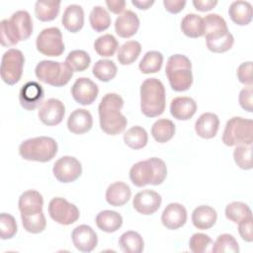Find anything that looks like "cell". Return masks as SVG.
<instances>
[{
	"mask_svg": "<svg viewBox=\"0 0 253 253\" xmlns=\"http://www.w3.org/2000/svg\"><path fill=\"white\" fill-rule=\"evenodd\" d=\"M211 251L213 253H222V252L238 253L239 246L236 239L233 237V235L228 233H223L216 238V240L212 245Z\"/></svg>",
	"mask_w": 253,
	"mask_h": 253,
	"instance_id": "42",
	"label": "cell"
},
{
	"mask_svg": "<svg viewBox=\"0 0 253 253\" xmlns=\"http://www.w3.org/2000/svg\"><path fill=\"white\" fill-rule=\"evenodd\" d=\"M57 153V142L49 136H37L24 140L19 146V154L25 160L48 162Z\"/></svg>",
	"mask_w": 253,
	"mask_h": 253,
	"instance_id": "6",
	"label": "cell"
},
{
	"mask_svg": "<svg viewBox=\"0 0 253 253\" xmlns=\"http://www.w3.org/2000/svg\"><path fill=\"white\" fill-rule=\"evenodd\" d=\"M65 63L71 68L73 72H81L89 67L91 63V57L86 51L75 49L68 53L65 58Z\"/></svg>",
	"mask_w": 253,
	"mask_h": 253,
	"instance_id": "40",
	"label": "cell"
},
{
	"mask_svg": "<svg viewBox=\"0 0 253 253\" xmlns=\"http://www.w3.org/2000/svg\"><path fill=\"white\" fill-rule=\"evenodd\" d=\"M176 127L174 123L168 119H160L151 126V134L153 138L160 143L169 141L175 134Z\"/></svg>",
	"mask_w": 253,
	"mask_h": 253,
	"instance_id": "32",
	"label": "cell"
},
{
	"mask_svg": "<svg viewBox=\"0 0 253 253\" xmlns=\"http://www.w3.org/2000/svg\"><path fill=\"white\" fill-rule=\"evenodd\" d=\"M37 78L48 85L62 87L66 85L73 76V71L65 62L53 60H42L35 69Z\"/></svg>",
	"mask_w": 253,
	"mask_h": 253,
	"instance_id": "7",
	"label": "cell"
},
{
	"mask_svg": "<svg viewBox=\"0 0 253 253\" xmlns=\"http://www.w3.org/2000/svg\"><path fill=\"white\" fill-rule=\"evenodd\" d=\"M93 118L89 111L85 109H76L68 117L67 127L74 134H82L91 129Z\"/></svg>",
	"mask_w": 253,
	"mask_h": 253,
	"instance_id": "22",
	"label": "cell"
},
{
	"mask_svg": "<svg viewBox=\"0 0 253 253\" xmlns=\"http://www.w3.org/2000/svg\"><path fill=\"white\" fill-rule=\"evenodd\" d=\"M206 42H212L225 37L229 31L225 20L218 14H209L203 18Z\"/></svg>",
	"mask_w": 253,
	"mask_h": 253,
	"instance_id": "18",
	"label": "cell"
},
{
	"mask_svg": "<svg viewBox=\"0 0 253 253\" xmlns=\"http://www.w3.org/2000/svg\"><path fill=\"white\" fill-rule=\"evenodd\" d=\"M17 222L13 215L2 212L0 214V237L1 239H10L17 233Z\"/></svg>",
	"mask_w": 253,
	"mask_h": 253,
	"instance_id": "45",
	"label": "cell"
},
{
	"mask_svg": "<svg viewBox=\"0 0 253 253\" xmlns=\"http://www.w3.org/2000/svg\"><path fill=\"white\" fill-rule=\"evenodd\" d=\"M219 127V119L213 113H204L195 123L196 133L202 138H212Z\"/></svg>",
	"mask_w": 253,
	"mask_h": 253,
	"instance_id": "24",
	"label": "cell"
},
{
	"mask_svg": "<svg viewBox=\"0 0 253 253\" xmlns=\"http://www.w3.org/2000/svg\"><path fill=\"white\" fill-rule=\"evenodd\" d=\"M252 144H239L233 151L236 165L243 170L252 169Z\"/></svg>",
	"mask_w": 253,
	"mask_h": 253,
	"instance_id": "43",
	"label": "cell"
},
{
	"mask_svg": "<svg viewBox=\"0 0 253 253\" xmlns=\"http://www.w3.org/2000/svg\"><path fill=\"white\" fill-rule=\"evenodd\" d=\"M44 97V91L41 84L36 81L25 83L19 93L20 105L28 111H33L40 106Z\"/></svg>",
	"mask_w": 253,
	"mask_h": 253,
	"instance_id": "16",
	"label": "cell"
},
{
	"mask_svg": "<svg viewBox=\"0 0 253 253\" xmlns=\"http://www.w3.org/2000/svg\"><path fill=\"white\" fill-rule=\"evenodd\" d=\"M163 5L165 7V10L168 11L169 13L177 14L184 9L186 5V1L185 0H164Z\"/></svg>",
	"mask_w": 253,
	"mask_h": 253,
	"instance_id": "51",
	"label": "cell"
},
{
	"mask_svg": "<svg viewBox=\"0 0 253 253\" xmlns=\"http://www.w3.org/2000/svg\"><path fill=\"white\" fill-rule=\"evenodd\" d=\"M197 111V103L190 97H176L171 101L170 113L179 121L190 120Z\"/></svg>",
	"mask_w": 253,
	"mask_h": 253,
	"instance_id": "23",
	"label": "cell"
},
{
	"mask_svg": "<svg viewBox=\"0 0 253 253\" xmlns=\"http://www.w3.org/2000/svg\"><path fill=\"white\" fill-rule=\"evenodd\" d=\"M33 33V21L29 12H15L9 20L0 23V42L3 46L16 45L19 42L28 40Z\"/></svg>",
	"mask_w": 253,
	"mask_h": 253,
	"instance_id": "2",
	"label": "cell"
},
{
	"mask_svg": "<svg viewBox=\"0 0 253 253\" xmlns=\"http://www.w3.org/2000/svg\"><path fill=\"white\" fill-rule=\"evenodd\" d=\"M61 23L70 33L79 32L84 25V11L80 5H68L62 15Z\"/></svg>",
	"mask_w": 253,
	"mask_h": 253,
	"instance_id": "25",
	"label": "cell"
},
{
	"mask_svg": "<svg viewBox=\"0 0 253 253\" xmlns=\"http://www.w3.org/2000/svg\"><path fill=\"white\" fill-rule=\"evenodd\" d=\"M65 115L64 104L55 98H50L44 101L39 110V119L48 126L60 124Z\"/></svg>",
	"mask_w": 253,
	"mask_h": 253,
	"instance_id": "14",
	"label": "cell"
},
{
	"mask_svg": "<svg viewBox=\"0 0 253 253\" xmlns=\"http://www.w3.org/2000/svg\"><path fill=\"white\" fill-rule=\"evenodd\" d=\"M181 31L185 36L192 39L204 36L203 18L197 14H187L182 19Z\"/></svg>",
	"mask_w": 253,
	"mask_h": 253,
	"instance_id": "31",
	"label": "cell"
},
{
	"mask_svg": "<svg viewBox=\"0 0 253 253\" xmlns=\"http://www.w3.org/2000/svg\"><path fill=\"white\" fill-rule=\"evenodd\" d=\"M163 63V55L157 50L147 51L138 64L139 70L144 74L158 72Z\"/></svg>",
	"mask_w": 253,
	"mask_h": 253,
	"instance_id": "36",
	"label": "cell"
},
{
	"mask_svg": "<svg viewBox=\"0 0 253 253\" xmlns=\"http://www.w3.org/2000/svg\"><path fill=\"white\" fill-rule=\"evenodd\" d=\"M166 105L165 88L157 78H148L140 86V110L147 118L160 116Z\"/></svg>",
	"mask_w": 253,
	"mask_h": 253,
	"instance_id": "4",
	"label": "cell"
},
{
	"mask_svg": "<svg viewBox=\"0 0 253 253\" xmlns=\"http://www.w3.org/2000/svg\"><path fill=\"white\" fill-rule=\"evenodd\" d=\"M60 9V1H37L35 4V14L38 20L49 22L54 20Z\"/></svg>",
	"mask_w": 253,
	"mask_h": 253,
	"instance_id": "33",
	"label": "cell"
},
{
	"mask_svg": "<svg viewBox=\"0 0 253 253\" xmlns=\"http://www.w3.org/2000/svg\"><path fill=\"white\" fill-rule=\"evenodd\" d=\"M117 65L109 59H100L93 65V75L103 82H109L117 75Z\"/></svg>",
	"mask_w": 253,
	"mask_h": 253,
	"instance_id": "38",
	"label": "cell"
},
{
	"mask_svg": "<svg viewBox=\"0 0 253 253\" xmlns=\"http://www.w3.org/2000/svg\"><path fill=\"white\" fill-rule=\"evenodd\" d=\"M131 196L130 188L124 182H115L106 190V201L113 207H121L128 202Z\"/></svg>",
	"mask_w": 253,
	"mask_h": 253,
	"instance_id": "26",
	"label": "cell"
},
{
	"mask_svg": "<svg viewBox=\"0 0 253 253\" xmlns=\"http://www.w3.org/2000/svg\"><path fill=\"white\" fill-rule=\"evenodd\" d=\"M96 225L102 231L112 233L121 228L123 224L122 215L115 211H102L96 216Z\"/></svg>",
	"mask_w": 253,
	"mask_h": 253,
	"instance_id": "29",
	"label": "cell"
},
{
	"mask_svg": "<svg viewBox=\"0 0 253 253\" xmlns=\"http://www.w3.org/2000/svg\"><path fill=\"white\" fill-rule=\"evenodd\" d=\"M212 243L211 238L204 233H194L189 240L190 250L194 253H203Z\"/></svg>",
	"mask_w": 253,
	"mask_h": 253,
	"instance_id": "46",
	"label": "cell"
},
{
	"mask_svg": "<svg viewBox=\"0 0 253 253\" xmlns=\"http://www.w3.org/2000/svg\"><path fill=\"white\" fill-rule=\"evenodd\" d=\"M52 172L57 181L71 183L77 180L82 173V166L78 159L73 156H62L55 161Z\"/></svg>",
	"mask_w": 253,
	"mask_h": 253,
	"instance_id": "12",
	"label": "cell"
},
{
	"mask_svg": "<svg viewBox=\"0 0 253 253\" xmlns=\"http://www.w3.org/2000/svg\"><path fill=\"white\" fill-rule=\"evenodd\" d=\"M119 245L125 253H140L143 251L144 241L138 232L128 230L121 235Z\"/></svg>",
	"mask_w": 253,
	"mask_h": 253,
	"instance_id": "30",
	"label": "cell"
},
{
	"mask_svg": "<svg viewBox=\"0 0 253 253\" xmlns=\"http://www.w3.org/2000/svg\"><path fill=\"white\" fill-rule=\"evenodd\" d=\"M161 221L166 228L171 230L182 227L187 221V211L185 207L179 203L169 204L162 212Z\"/></svg>",
	"mask_w": 253,
	"mask_h": 253,
	"instance_id": "20",
	"label": "cell"
},
{
	"mask_svg": "<svg viewBox=\"0 0 253 253\" xmlns=\"http://www.w3.org/2000/svg\"><path fill=\"white\" fill-rule=\"evenodd\" d=\"M131 4L140 10H147L154 4V1L153 0H142V1L141 0H131Z\"/></svg>",
	"mask_w": 253,
	"mask_h": 253,
	"instance_id": "54",
	"label": "cell"
},
{
	"mask_svg": "<svg viewBox=\"0 0 253 253\" xmlns=\"http://www.w3.org/2000/svg\"><path fill=\"white\" fill-rule=\"evenodd\" d=\"M165 73L171 88L176 92L186 91L193 84L192 63L186 55H171L167 60Z\"/></svg>",
	"mask_w": 253,
	"mask_h": 253,
	"instance_id": "5",
	"label": "cell"
},
{
	"mask_svg": "<svg viewBox=\"0 0 253 253\" xmlns=\"http://www.w3.org/2000/svg\"><path fill=\"white\" fill-rule=\"evenodd\" d=\"M222 142L227 146L252 144L253 122L250 119L233 117L225 125L222 133Z\"/></svg>",
	"mask_w": 253,
	"mask_h": 253,
	"instance_id": "8",
	"label": "cell"
},
{
	"mask_svg": "<svg viewBox=\"0 0 253 253\" xmlns=\"http://www.w3.org/2000/svg\"><path fill=\"white\" fill-rule=\"evenodd\" d=\"M228 14L234 24L246 26L252 21V6L247 1H234L229 6Z\"/></svg>",
	"mask_w": 253,
	"mask_h": 253,
	"instance_id": "28",
	"label": "cell"
},
{
	"mask_svg": "<svg viewBox=\"0 0 253 253\" xmlns=\"http://www.w3.org/2000/svg\"><path fill=\"white\" fill-rule=\"evenodd\" d=\"M236 74L239 82L247 86H252L253 79H252V62L251 61L241 63L237 68Z\"/></svg>",
	"mask_w": 253,
	"mask_h": 253,
	"instance_id": "48",
	"label": "cell"
},
{
	"mask_svg": "<svg viewBox=\"0 0 253 253\" xmlns=\"http://www.w3.org/2000/svg\"><path fill=\"white\" fill-rule=\"evenodd\" d=\"M124 141L132 149H141L147 144L148 135L142 126H134L125 132Z\"/></svg>",
	"mask_w": 253,
	"mask_h": 253,
	"instance_id": "35",
	"label": "cell"
},
{
	"mask_svg": "<svg viewBox=\"0 0 253 253\" xmlns=\"http://www.w3.org/2000/svg\"><path fill=\"white\" fill-rule=\"evenodd\" d=\"M161 196L157 192L152 190H143L134 196L132 206L137 212L149 215L158 211L161 206Z\"/></svg>",
	"mask_w": 253,
	"mask_h": 253,
	"instance_id": "15",
	"label": "cell"
},
{
	"mask_svg": "<svg viewBox=\"0 0 253 253\" xmlns=\"http://www.w3.org/2000/svg\"><path fill=\"white\" fill-rule=\"evenodd\" d=\"M72 243L81 252H91L98 244V237L94 229L86 224L75 227L71 233Z\"/></svg>",
	"mask_w": 253,
	"mask_h": 253,
	"instance_id": "17",
	"label": "cell"
},
{
	"mask_svg": "<svg viewBox=\"0 0 253 253\" xmlns=\"http://www.w3.org/2000/svg\"><path fill=\"white\" fill-rule=\"evenodd\" d=\"M49 216L57 223L69 225L74 223L80 216L78 208L63 198H53L47 208Z\"/></svg>",
	"mask_w": 253,
	"mask_h": 253,
	"instance_id": "11",
	"label": "cell"
},
{
	"mask_svg": "<svg viewBox=\"0 0 253 253\" xmlns=\"http://www.w3.org/2000/svg\"><path fill=\"white\" fill-rule=\"evenodd\" d=\"M99 89L90 78L80 77L76 79L71 87V95L75 102L80 105H91L97 98Z\"/></svg>",
	"mask_w": 253,
	"mask_h": 253,
	"instance_id": "13",
	"label": "cell"
},
{
	"mask_svg": "<svg viewBox=\"0 0 253 253\" xmlns=\"http://www.w3.org/2000/svg\"><path fill=\"white\" fill-rule=\"evenodd\" d=\"M252 222H253L252 216H248L246 218H243L242 220H240L238 222V232H239L241 238L246 242H252L253 241Z\"/></svg>",
	"mask_w": 253,
	"mask_h": 253,
	"instance_id": "49",
	"label": "cell"
},
{
	"mask_svg": "<svg viewBox=\"0 0 253 253\" xmlns=\"http://www.w3.org/2000/svg\"><path fill=\"white\" fill-rule=\"evenodd\" d=\"M167 176V167L165 162L157 157H151L147 160L139 161L132 165L129 170V179L136 187L146 185H160Z\"/></svg>",
	"mask_w": 253,
	"mask_h": 253,
	"instance_id": "3",
	"label": "cell"
},
{
	"mask_svg": "<svg viewBox=\"0 0 253 253\" xmlns=\"http://www.w3.org/2000/svg\"><path fill=\"white\" fill-rule=\"evenodd\" d=\"M141 51V45L136 41H128L123 43L118 50L117 58L122 65L133 63Z\"/></svg>",
	"mask_w": 253,
	"mask_h": 253,
	"instance_id": "34",
	"label": "cell"
},
{
	"mask_svg": "<svg viewBox=\"0 0 253 253\" xmlns=\"http://www.w3.org/2000/svg\"><path fill=\"white\" fill-rule=\"evenodd\" d=\"M119 47V42L117 39L111 35L106 34L97 38L94 42V48L96 52L103 57L113 56Z\"/></svg>",
	"mask_w": 253,
	"mask_h": 253,
	"instance_id": "37",
	"label": "cell"
},
{
	"mask_svg": "<svg viewBox=\"0 0 253 253\" xmlns=\"http://www.w3.org/2000/svg\"><path fill=\"white\" fill-rule=\"evenodd\" d=\"M139 28V19L131 10L122 13L115 22V31L121 38L127 39L136 34Z\"/></svg>",
	"mask_w": 253,
	"mask_h": 253,
	"instance_id": "21",
	"label": "cell"
},
{
	"mask_svg": "<svg viewBox=\"0 0 253 253\" xmlns=\"http://www.w3.org/2000/svg\"><path fill=\"white\" fill-rule=\"evenodd\" d=\"M239 104L241 108L249 113L253 112V88L252 86H248L243 88L239 93Z\"/></svg>",
	"mask_w": 253,
	"mask_h": 253,
	"instance_id": "50",
	"label": "cell"
},
{
	"mask_svg": "<svg viewBox=\"0 0 253 253\" xmlns=\"http://www.w3.org/2000/svg\"><path fill=\"white\" fill-rule=\"evenodd\" d=\"M124 107L123 98L117 93L106 94L98 107L101 129L109 135H117L124 131L127 120L121 113Z\"/></svg>",
	"mask_w": 253,
	"mask_h": 253,
	"instance_id": "1",
	"label": "cell"
},
{
	"mask_svg": "<svg viewBox=\"0 0 253 253\" xmlns=\"http://www.w3.org/2000/svg\"><path fill=\"white\" fill-rule=\"evenodd\" d=\"M217 4V1L213 0H194L193 5L194 7L201 12H206L211 10L215 5Z\"/></svg>",
	"mask_w": 253,
	"mask_h": 253,
	"instance_id": "52",
	"label": "cell"
},
{
	"mask_svg": "<svg viewBox=\"0 0 253 253\" xmlns=\"http://www.w3.org/2000/svg\"><path fill=\"white\" fill-rule=\"evenodd\" d=\"M43 199L42 194L36 190H28L24 192L18 202V208L21 216H31L42 212Z\"/></svg>",
	"mask_w": 253,
	"mask_h": 253,
	"instance_id": "19",
	"label": "cell"
},
{
	"mask_svg": "<svg viewBox=\"0 0 253 253\" xmlns=\"http://www.w3.org/2000/svg\"><path fill=\"white\" fill-rule=\"evenodd\" d=\"M217 219L215 210L210 206H199L192 213V222L194 226L201 230L210 229Z\"/></svg>",
	"mask_w": 253,
	"mask_h": 253,
	"instance_id": "27",
	"label": "cell"
},
{
	"mask_svg": "<svg viewBox=\"0 0 253 253\" xmlns=\"http://www.w3.org/2000/svg\"><path fill=\"white\" fill-rule=\"evenodd\" d=\"M37 49L46 56H59L64 51L62 34L56 27L43 29L37 37Z\"/></svg>",
	"mask_w": 253,
	"mask_h": 253,
	"instance_id": "10",
	"label": "cell"
},
{
	"mask_svg": "<svg viewBox=\"0 0 253 253\" xmlns=\"http://www.w3.org/2000/svg\"><path fill=\"white\" fill-rule=\"evenodd\" d=\"M106 5L112 13L120 14L124 11L126 7V1L125 0H107Z\"/></svg>",
	"mask_w": 253,
	"mask_h": 253,
	"instance_id": "53",
	"label": "cell"
},
{
	"mask_svg": "<svg viewBox=\"0 0 253 253\" xmlns=\"http://www.w3.org/2000/svg\"><path fill=\"white\" fill-rule=\"evenodd\" d=\"M225 216L234 223H238L243 218L252 216L250 208L242 202H232L225 208Z\"/></svg>",
	"mask_w": 253,
	"mask_h": 253,
	"instance_id": "41",
	"label": "cell"
},
{
	"mask_svg": "<svg viewBox=\"0 0 253 253\" xmlns=\"http://www.w3.org/2000/svg\"><path fill=\"white\" fill-rule=\"evenodd\" d=\"M24 228L30 233H41L45 229L46 220L43 212L31 216H21Z\"/></svg>",
	"mask_w": 253,
	"mask_h": 253,
	"instance_id": "44",
	"label": "cell"
},
{
	"mask_svg": "<svg viewBox=\"0 0 253 253\" xmlns=\"http://www.w3.org/2000/svg\"><path fill=\"white\" fill-rule=\"evenodd\" d=\"M25 56L21 50L10 48L4 52L1 61V78L8 85L18 83L23 74Z\"/></svg>",
	"mask_w": 253,
	"mask_h": 253,
	"instance_id": "9",
	"label": "cell"
},
{
	"mask_svg": "<svg viewBox=\"0 0 253 253\" xmlns=\"http://www.w3.org/2000/svg\"><path fill=\"white\" fill-rule=\"evenodd\" d=\"M89 22L95 32L101 33L111 26V17L105 8L102 6H95L90 12Z\"/></svg>",
	"mask_w": 253,
	"mask_h": 253,
	"instance_id": "39",
	"label": "cell"
},
{
	"mask_svg": "<svg viewBox=\"0 0 253 253\" xmlns=\"http://www.w3.org/2000/svg\"><path fill=\"white\" fill-rule=\"evenodd\" d=\"M207 42L208 48L211 51L216 52V53H222L229 50L232 47L234 43V38L232 34L229 32L225 37L221 39H218L212 42Z\"/></svg>",
	"mask_w": 253,
	"mask_h": 253,
	"instance_id": "47",
	"label": "cell"
}]
</instances>
